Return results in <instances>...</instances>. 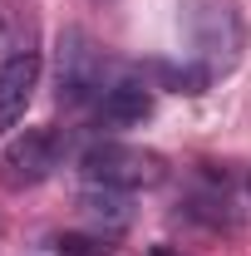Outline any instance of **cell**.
I'll use <instances>...</instances> for the list:
<instances>
[{"label":"cell","mask_w":251,"mask_h":256,"mask_svg":"<svg viewBox=\"0 0 251 256\" xmlns=\"http://www.w3.org/2000/svg\"><path fill=\"white\" fill-rule=\"evenodd\" d=\"M153 256H172V252H168V246H153Z\"/></svg>","instance_id":"cell-11"},{"label":"cell","mask_w":251,"mask_h":256,"mask_svg":"<svg viewBox=\"0 0 251 256\" xmlns=\"http://www.w3.org/2000/svg\"><path fill=\"white\" fill-rule=\"evenodd\" d=\"M10 34H15V20H10V10L0 5V50H10ZM15 54V50H10Z\"/></svg>","instance_id":"cell-10"},{"label":"cell","mask_w":251,"mask_h":256,"mask_svg":"<svg viewBox=\"0 0 251 256\" xmlns=\"http://www.w3.org/2000/svg\"><path fill=\"white\" fill-rule=\"evenodd\" d=\"M182 30H188L192 60H202L212 74L236 64L242 50V15L226 0H188L182 5Z\"/></svg>","instance_id":"cell-1"},{"label":"cell","mask_w":251,"mask_h":256,"mask_svg":"<svg viewBox=\"0 0 251 256\" xmlns=\"http://www.w3.org/2000/svg\"><path fill=\"white\" fill-rule=\"evenodd\" d=\"M54 252L60 256H114L108 236H54Z\"/></svg>","instance_id":"cell-9"},{"label":"cell","mask_w":251,"mask_h":256,"mask_svg":"<svg viewBox=\"0 0 251 256\" xmlns=\"http://www.w3.org/2000/svg\"><path fill=\"white\" fill-rule=\"evenodd\" d=\"M158 79L172 89V94H202L212 84V69L202 60H188V64H158Z\"/></svg>","instance_id":"cell-8"},{"label":"cell","mask_w":251,"mask_h":256,"mask_svg":"<svg viewBox=\"0 0 251 256\" xmlns=\"http://www.w3.org/2000/svg\"><path fill=\"white\" fill-rule=\"evenodd\" d=\"M40 54H34L30 44L25 50H15L10 60L0 64V133H10V128L25 118V108H30L34 89H40Z\"/></svg>","instance_id":"cell-5"},{"label":"cell","mask_w":251,"mask_h":256,"mask_svg":"<svg viewBox=\"0 0 251 256\" xmlns=\"http://www.w3.org/2000/svg\"><path fill=\"white\" fill-rule=\"evenodd\" d=\"M54 79H60V104H98L104 84V50L94 34L69 25L54 40Z\"/></svg>","instance_id":"cell-3"},{"label":"cell","mask_w":251,"mask_h":256,"mask_svg":"<svg viewBox=\"0 0 251 256\" xmlns=\"http://www.w3.org/2000/svg\"><path fill=\"white\" fill-rule=\"evenodd\" d=\"M94 108H98V124H108V128H138L153 114V89L138 84V79H118L98 94Z\"/></svg>","instance_id":"cell-7"},{"label":"cell","mask_w":251,"mask_h":256,"mask_svg":"<svg viewBox=\"0 0 251 256\" xmlns=\"http://www.w3.org/2000/svg\"><path fill=\"white\" fill-rule=\"evenodd\" d=\"M79 172H84V182L133 192V188H158L168 178V162L148 148H133V143H94L79 153Z\"/></svg>","instance_id":"cell-2"},{"label":"cell","mask_w":251,"mask_h":256,"mask_svg":"<svg viewBox=\"0 0 251 256\" xmlns=\"http://www.w3.org/2000/svg\"><path fill=\"white\" fill-rule=\"evenodd\" d=\"M79 217L94 226V236H118L133 226V197L124 188H104V182H84L74 197Z\"/></svg>","instance_id":"cell-6"},{"label":"cell","mask_w":251,"mask_h":256,"mask_svg":"<svg viewBox=\"0 0 251 256\" xmlns=\"http://www.w3.org/2000/svg\"><path fill=\"white\" fill-rule=\"evenodd\" d=\"M64 153H69V143H64L60 128H25L0 153V182L10 192L40 188L44 178H54V168L64 162Z\"/></svg>","instance_id":"cell-4"}]
</instances>
